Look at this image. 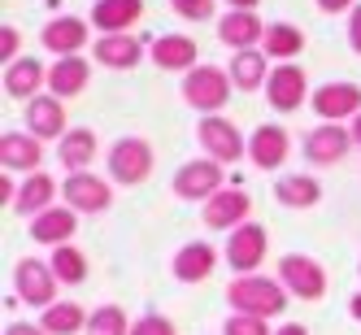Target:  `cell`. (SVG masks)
I'll return each instance as SVG.
<instances>
[{
  "label": "cell",
  "mask_w": 361,
  "mask_h": 335,
  "mask_svg": "<svg viewBox=\"0 0 361 335\" xmlns=\"http://www.w3.org/2000/svg\"><path fill=\"white\" fill-rule=\"evenodd\" d=\"M226 305L231 314H252V318H279L288 309V288L262 274H235L226 283Z\"/></svg>",
  "instance_id": "obj_1"
},
{
  "label": "cell",
  "mask_w": 361,
  "mask_h": 335,
  "mask_svg": "<svg viewBox=\"0 0 361 335\" xmlns=\"http://www.w3.org/2000/svg\"><path fill=\"white\" fill-rule=\"evenodd\" d=\"M231 70H218V66H196L192 74H183V100L204 114V118H214L226 100H231Z\"/></svg>",
  "instance_id": "obj_2"
},
{
  "label": "cell",
  "mask_w": 361,
  "mask_h": 335,
  "mask_svg": "<svg viewBox=\"0 0 361 335\" xmlns=\"http://www.w3.org/2000/svg\"><path fill=\"white\" fill-rule=\"evenodd\" d=\"M148 174H152V144L140 135H122L109 148V178L122 188H140L148 183Z\"/></svg>",
  "instance_id": "obj_3"
},
{
  "label": "cell",
  "mask_w": 361,
  "mask_h": 335,
  "mask_svg": "<svg viewBox=\"0 0 361 335\" xmlns=\"http://www.w3.org/2000/svg\"><path fill=\"white\" fill-rule=\"evenodd\" d=\"M13 292L22 305L31 309H48L57 305V274L48 262H39V257H22V262L13 266Z\"/></svg>",
  "instance_id": "obj_4"
},
{
  "label": "cell",
  "mask_w": 361,
  "mask_h": 335,
  "mask_svg": "<svg viewBox=\"0 0 361 335\" xmlns=\"http://www.w3.org/2000/svg\"><path fill=\"white\" fill-rule=\"evenodd\" d=\"M174 196L178 200H200V205H209L222 188H226V174H222V166L214 162V157H196V162H188V166H178V174H174Z\"/></svg>",
  "instance_id": "obj_5"
},
{
  "label": "cell",
  "mask_w": 361,
  "mask_h": 335,
  "mask_svg": "<svg viewBox=\"0 0 361 335\" xmlns=\"http://www.w3.org/2000/svg\"><path fill=\"white\" fill-rule=\"evenodd\" d=\"M279 283L292 296H300V300H322L326 296V270L314 262V257H305V252L279 257Z\"/></svg>",
  "instance_id": "obj_6"
},
{
  "label": "cell",
  "mask_w": 361,
  "mask_h": 335,
  "mask_svg": "<svg viewBox=\"0 0 361 335\" xmlns=\"http://www.w3.org/2000/svg\"><path fill=\"white\" fill-rule=\"evenodd\" d=\"M266 244H270V236H266L262 222L235 226L226 236V266L235 270V274H257V266L266 262Z\"/></svg>",
  "instance_id": "obj_7"
},
{
  "label": "cell",
  "mask_w": 361,
  "mask_h": 335,
  "mask_svg": "<svg viewBox=\"0 0 361 335\" xmlns=\"http://www.w3.org/2000/svg\"><path fill=\"white\" fill-rule=\"evenodd\" d=\"M196 140H200V148H204V157H214L218 166H231V162H240L244 152H248V144L240 140V131H235L226 118H200Z\"/></svg>",
  "instance_id": "obj_8"
},
{
  "label": "cell",
  "mask_w": 361,
  "mask_h": 335,
  "mask_svg": "<svg viewBox=\"0 0 361 335\" xmlns=\"http://www.w3.org/2000/svg\"><path fill=\"white\" fill-rule=\"evenodd\" d=\"M61 196L74 214H105L109 205H114V188L105 183L100 174H66V183H61Z\"/></svg>",
  "instance_id": "obj_9"
},
{
  "label": "cell",
  "mask_w": 361,
  "mask_h": 335,
  "mask_svg": "<svg viewBox=\"0 0 361 335\" xmlns=\"http://www.w3.org/2000/svg\"><path fill=\"white\" fill-rule=\"evenodd\" d=\"M248 214H252V196L244 192V183H235V188H222L209 205H204V222H209L214 231H235V226H244L248 222Z\"/></svg>",
  "instance_id": "obj_10"
},
{
  "label": "cell",
  "mask_w": 361,
  "mask_h": 335,
  "mask_svg": "<svg viewBox=\"0 0 361 335\" xmlns=\"http://www.w3.org/2000/svg\"><path fill=\"white\" fill-rule=\"evenodd\" d=\"M288 152H292V135L283 131V126L266 122V126H257V131L248 135V157L257 170H279L283 162H288Z\"/></svg>",
  "instance_id": "obj_11"
},
{
  "label": "cell",
  "mask_w": 361,
  "mask_h": 335,
  "mask_svg": "<svg viewBox=\"0 0 361 335\" xmlns=\"http://www.w3.org/2000/svg\"><path fill=\"white\" fill-rule=\"evenodd\" d=\"M27 226H31V240H35V244L61 248V244L74 240V231H79V214H74L70 205H53V209H44V214L31 218Z\"/></svg>",
  "instance_id": "obj_12"
},
{
  "label": "cell",
  "mask_w": 361,
  "mask_h": 335,
  "mask_svg": "<svg viewBox=\"0 0 361 335\" xmlns=\"http://www.w3.org/2000/svg\"><path fill=\"white\" fill-rule=\"evenodd\" d=\"M305 92H309V83H305V70L300 66H274V74L266 79V96H270V105L279 114L300 109L305 105Z\"/></svg>",
  "instance_id": "obj_13"
},
{
  "label": "cell",
  "mask_w": 361,
  "mask_h": 335,
  "mask_svg": "<svg viewBox=\"0 0 361 335\" xmlns=\"http://www.w3.org/2000/svg\"><path fill=\"white\" fill-rule=\"evenodd\" d=\"M348 148H353V131H344V126H335V122H322L318 131L305 135V157L314 166H335Z\"/></svg>",
  "instance_id": "obj_14"
},
{
  "label": "cell",
  "mask_w": 361,
  "mask_h": 335,
  "mask_svg": "<svg viewBox=\"0 0 361 335\" xmlns=\"http://www.w3.org/2000/svg\"><path fill=\"white\" fill-rule=\"evenodd\" d=\"M44 148L31 131H5L0 135V166L5 170H22V174H39Z\"/></svg>",
  "instance_id": "obj_15"
},
{
  "label": "cell",
  "mask_w": 361,
  "mask_h": 335,
  "mask_svg": "<svg viewBox=\"0 0 361 335\" xmlns=\"http://www.w3.org/2000/svg\"><path fill=\"white\" fill-rule=\"evenodd\" d=\"M214 266H218V252L204 240H192V244H183L170 257V274L178 283H204V279L214 274Z\"/></svg>",
  "instance_id": "obj_16"
},
{
  "label": "cell",
  "mask_w": 361,
  "mask_h": 335,
  "mask_svg": "<svg viewBox=\"0 0 361 335\" xmlns=\"http://www.w3.org/2000/svg\"><path fill=\"white\" fill-rule=\"evenodd\" d=\"M314 114L318 118H357L361 114V87L357 83H322L314 92Z\"/></svg>",
  "instance_id": "obj_17"
},
{
  "label": "cell",
  "mask_w": 361,
  "mask_h": 335,
  "mask_svg": "<svg viewBox=\"0 0 361 335\" xmlns=\"http://www.w3.org/2000/svg\"><path fill=\"white\" fill-rule=\"evenodd\" d=\"M144 0H96L92 5V22L100 27V35H126L140 22Z\"/></svg>",
  "instance_id": "obj_18"
},
{
  "label": "cell",
  "mask_w": 361,
  "mask_h": 335,
  "mask_svg": "<svg viewBox=\"0 0 361 335\" xmlns=\"http://www.w3.org/2000/svg\"><path fill=\"white\" fill-rule=\"evenodd\" d=\"M218 39H222L226 48H235V53H248L257 39H266V27H262V18H257V13L231 9V13L218 22Z\"/></svg>",
  "instance_id": "obj_19"
},
{
  "label": "cell",
  "mask_w": 361,
  "mask_h": 335,
  "mask_svg": "<svg viewBox=\"0 0 361 335\" xmlns=\"http://www.w3.org/2000/svg\"><path fill=\"white\" fill-rule=\"evenodd\" d=\"M27 131L35 140H61L66 135V109L57 96H35L27 100Z\"/></svg>",
  "instance_id": "obj_20"
},
{
  "label": "cell",
  "mask_w": 361,
  "mask_h": 335,
  "mask_svg": "<svg viewBox=\"0 0 361 335\" xmlns=\"http://www.w3.org/2000/svg\"><path fill=\"white\" fill-rule=\"evenodd\" d=\"M96 152H100V144H96V135L87 131V126H79V131H66V135L57 140V157H61L66 174H87V166L96 162Z\"/></svg>",
  "instance_id": "obj_21"
},
{
  "label": "cell",
  "mask_w": 361,
  "mask_h": 335,
  "mask_svg": "<svg viewBox=\"0 0 361 335\" xmlns=\"http://www.w3.org/2000/svg\"><path fill=\"white\" fill-rule=\"evenodd\" d=\"M39 39H44L48 53H57V57H79V48L87 44V22H79V18H53Z\"/></svg>",
  "instance_id": "obj_22"
},
{
  "label": "cell",
  "mask_w": 361,
  "mask_h": 335,
  "mask_svg": "<svg viewBox=\"0 0 361 335\" xmlns=\"http://www.w3.org/2000/svg\"><path fill=\"white\" fill-rule=\"evenodd\" d=\"M61 188L53 183L48 174H27L18 183V200H13V214H22V218H39L44 209H53V196H57Z\"/></svg>",
  "instance_id": "obj_23"
},
{
  "label": "cell",
  "mask_w": 361,
  "mask_h": 335,
  "mask_svg": "<svg viewBox=\"0 0 361 335\" xmlns=\"http://www.w3.org/2000/svg\"><path fill=\"white\" fill-rule=\"evenodd\" d=\"M92 79V66L83 57H57L53 66H48V92H53L57 100L66 96H79Z\"/></svg>",
  "instance_id": "obj_24"
},
{
  "label": "cell",
  "mask_w": 361,
  "mask_h": 335,
  "mask_svg": "<svg viewBox=\"0 0 361 335\" xmlns=\"http://www.w3.org/2000/svg\"><path fill=\"white\" fill-rule=\"evenodd\" d=\"M39 87H48V70L35 57H18L13 66H5V92L13 100H35Z\"/></svg>",
  "instance_id": "obj_25"
},
{
  "label": "cell",
  "mask_w": 361,
  "mask_h": 335,
  "mask_svg": "<svg viewBox=\"0 0 361 335\" xmlns=\"http://www.w3.org/2000/svg\"><path fill=\"white\" fill-rule=\"evenodd\" d=\"M96 61L109 66V70H131V66L144 61V44H140L135 35H100Z\"/></svg>",
  "instance_id": "obj_26"
},
{
  "label": "cell",
  "mask_w": 361,
  "mask_h": 335,
  "mask_svg": "<svg viewBox=\"0 0 361 335\" xmlns=\"http://www.w3.org/2000/svg\"><path fill=\"white\" fill-rule=\"evenodd\" d=\"M87 318L92 314L79 300H57V305H48L44 314H39V327L48 335H79V331H87Z\"/></svg>",
  "instance_id": "obj_27"
},
{
  "label": "cell",
  "mask_w": 361,
  "mask_h": 335,
  "mask_svg": "<svg viewBox=\"0 0 361 335\" xmlns=\"http://www.w3.org/2000/svg\"><path fill=\"white\" fill-rule=\"evenodd\" d=\"M152 61H157L161 70L192 74L196 70V39H188V35H161L157 44H152Z\"/></svg>",
  "instance_id": "obj_28"
},
{
  "label": "cell",
  "mask_w": 361,
  "mask_h": 335,
  "mask_svg": "<svg viewBox=\"0 0 361 335\" xmlns=\"http://www.w3.org/2000/svg\"><path fill=\"white\" fill-rule=\"evenodd\" d=\"M274 196H279V205H288V209H314L322 200V183L309 178V174H288V178L274 183Z\"/></svg>",
  "instance_id": "obj_29"
},
{
  "label": "cell",
  "mask_w": 361,
  "mask_h": 335,
  "mask_svg": "<svg viewBox=\"0 0 361 335\" xmlns=\"http://www.w3.org/2000/svg\"><path fill=\"white\" fill-rule=\"evenodd\" d=\"M266 79H270V74H266V53L248 48V53H235V57H231V83H235L240 92L262 87Z\"/></svg>",
  "instance_id": "obj_30"
},
{
  "label": "cell",
  "mask_w": 361,
  "mask_h": 335,
  "mask_svg": "<svg viewBox=\"0 0 361 335\" xmlns=\"http://www.w3.org/2000/svg\"><path fill=\"white\" fill-rule=\"evenodd\" d=\"M48 266H53L57 283H83L87 279V257L74 248V244H61L53 248V257H48Z\"/></svg>",
  "instance_id": "obj_31"
},
{
  "label": "cell",
  "mask_w": 361,
  "mask_h": 335,
  "mask_svg": "<svg viewBox=\"0 0 361 335\" xmlns=\"http://www.w3.org/2000/svg\"><path fill=\"white\" fill-rule=\"evenodd\" d=\"M131 327H135V322L126 318L122 305H100V309H92L83 335H131Z\"/></svg>",
  "instance_id": "obj_32"
},
{
  "label": "cell",
  "mask_w": 361,
  "mask_h": 335,
  "mask_svg": "<svg viewBox=\"0 0 361 335\" xmlns=\"http://www.w3.org/2000/svg\"><path fill=\"white\" fill-rule=\"evenodd\" d=\"M266 57H296L300 48H305V35L296 31V27H288V22H274V27H266Z\"/></svg>",
  "instance_id": "obj_33"
},
{
  "label": "cell",
  "mask_w": 361,
  "mask_h": 335,
  "mask_svg": "<svg viewBox=\"0 0 361 335\" xmlns=\"http://www.w3.org/2000/svg\"><path fill=\"white\" fill-rule=\"evenodd\" d=\"M222 335H270L266 318H252V314H231L222 322Z\"/></svg>",
  "instance_id": "obj_34"
},
{
  "label": "cell",
  "mask_w": 361,
  "mask_h": 335,
  "mask_svg": "<svg viewBox=\"0 0 361 335\" xmlns=\"http://www.w3.org/2000/svg\"><path fill=\"white\" fill-rule=\"evenodd\" d=\"M170 5H174L178 18H188V22H204L214 13V0H170Z\"/></svg>",
  "instance_id": "obj_35"
},
{
  "label": "cell",
  "mask_w": 361,
  "mask_h": 335,
  "mask_svg": "<svg viewBox=\"0 0 361 335\" xmlns=\"http://www.w3.org/2000/svg\"><path fill=\"white\" fill-rule=\"evenodd\" d=\"M131 335H178V331H174V322L161 318V314H144V318L131 327Z\"/></svg>",
  "instance_id": "obj_36"
},
{
  "label": "cell",
  "mask_w": 361,
  "mask_h": 335,
  "mask_svg": "<svg viewBox=\"0 0 361 335\" xmlns=\"http://www.w3.org/2000/svg\"><path fill=\"white\" fill-rule=\"evenodd\" d=\"M0 57H5V66L18 61V27H9V22H5V31H0Z\"/></svg>",
  "instance_id": "obj_37"
},
{
  "label": "cell",
  "mask_w": 361,
  "mask_h": 335,
  "mask_svg": "<svg viewBox=\"0 0 361 335\" xmlns=\"http://www.w3.org/2000/svg\"><path fill=\"white\" fill-rule=\"evenodd\" d=\"M348 39H353V48H357V53H361V5L348 13Z\"/></svg>",
  "instance_id": "obj_38"
},
{
  "label": "cell",
  "mask_w": 361,
  "mask_h": 335,
  "mask_svg": "<svg viewBox=\"0 0 361 335\" xmlns=\"http://www.w3.org/2000/svg\"><path fill=\"white\" fill-rule=\"evenodd\" d=\"M5 335H48V331H44L39 322H35V327H31V322H9V327H5Z\"/></svg>",
  "instance_id": "obj_39"
},
{
  "label": "cell",
  "mask_w": 361,
  "mask_h": 335,
  "mask_svg": "<svg viewBox=\"0 0 361 335\" xmlns=\"http://www.w3.org/2000/svg\"><path fill=\"white\" fill-rule=\"evenodd\" d=\"M318 9L322 13H344V9H357L353 0H318Z\"/></svg>",
  "instance_id": "obj_40"
},
{
  "label": "cell",
  "mask_w": 361,
  "mask_h": 335,
  "mask_svg": "<svg viewBox=\"0 0 361 335\" xmlns=\"http://www.w3.org/2000/svg\"><path fill=\"white\" fill-rule=\"evenodd\" d=\"M274 335H309V331H305V327H300V322H288V327H279V331H274Z\"/></svg>",
  "instance_id": "obj_41"
},
{
  "label": "cell",
  "mask_w": 361,
  "mask_h": 335,
  "mask_svg": "<svg viewBox=\"0 0 361 335\" xmlns=\"http://www.w3.org/2000/svg\"><path fill=\"white\" fill-rule=\"evenodd\" d=\"M226 5H231V9H248V13H252L257 5H262V0H226Z\"/></svg>",
  "instance_id": "obj_42"
},
{
  "label": "cell",
  "mask_w": 361,
  "mask_h": 335,
  "mask_svg": "<svg viewBox=\"0 0 361 335\" xmlns=\"http://www.w3.org/2000/svg\"><path fill=\"white\" fill-rule=\"evenodd\" d=\"M348 314H353V318H357V322H361V292H357V296H353V305H348Z\"/></svg>",
  "instance_id": "obj_43"
},
{
  "label": "cell",
  "mask_w": 361,
  "mask_h": 335,
  "mask_svg": "<svg viewBox=\"0 0 361 335\" xmlns=\"http://www.w3.org/2000/svg\"><path fill=\"white\" fill-rule=\"evenodd\" d=\"M353 144H361V114L353 118Z\"/></svg>",
  "instance_id": "obj_44"
}]
</instances>
